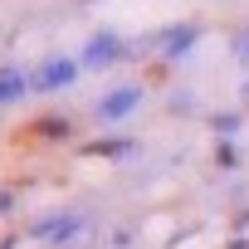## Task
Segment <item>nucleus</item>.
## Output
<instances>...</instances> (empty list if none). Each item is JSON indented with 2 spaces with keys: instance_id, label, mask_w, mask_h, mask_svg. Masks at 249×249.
<instances>
[{
  "instance_id": "obj_1",
  "label": "nucleus",
  "mask_w": 249,
  "mask_h": 249,
  "mask_svg": "<svg viewBox=\"0 0 249 249\" xmlns=\"http://www.w3.org/2000/svg\"><path fill=\"white\" fill-rule=\"evenodd\" d=\"M73 78H78V64H73V59H54V64H44V73L30 78V88H35V93H54V88L73 83Z\"/></svg>"
},
{
  "instance_id": "obj_2",
  "label": "nucleus",
  "mask_w": 249,
  "mask_h": 249,
  "mask_svg": "<svg viewBox=\"0 0 249 249\" xmlns=\"http://www.w3.org/2000/svg\"><path fill=\"white\" fill-rule=\"evenodd\" d=\"M137 98H142V88H132V83H127V88H117V93H107V98L98 103V117H103V122H117V117H127V112L137 107Z\"/></svg>"
},
{
  "instance_id": "obj_3",
  "label": "nucleus",
  "mask_w": 249,
  "mask_h": 249,
  "mask_svg": "<svg viewBox=\"0 0 249 249\" xmlns=\"http://www.w3.org/2000/svg\"><path fill=\"white\" fill-rule=\"evenodd\" d=\"M107 59H122V39L107 30V35H98L93 44H88V54H83V64H107Z\"/></svg>"
},
{
  "instance_id": "obj_4",
  "label": "nucleus",
  "mask_w": 249,
  "mask_h": 249,
  "mask_svg": "<svg viewBox=\"0 0 249 249\" xmlns=\"http://www.w3.org/2000/svg\"><path fill=\"white\" fill-rule=\"evenodd\" d=\"M25 88H30V78L20 69H0V103H15Z\"/></svg>"
},
{
  "instance_id": "obj_5",
  "label": "nucleus",
  "mask_w": 249,
  "mask_h": 249,
  "mask_svg": "<svg viewBox=\"0 0 249 249\" xmlns=\"http://www.w3.org/2000/svg\"><path fill=\"white\" fill-rule=\"evenodd\" d=\"M196 44V25H176L166 39H161V54H181V49H191Z\"/></svg>"
},
{
  "instance_id": "obj_6",
  "label": "nucleus",
  "mask_w": 249,
  "mask_h": 249,
  "mask_svg": "<svg viewBox=\"0 0 249 249\" xmlns=\"http://www.w3.org/2000/svg\"><path fill=\"white\" fill-rule=\"evenodd\" d=\"M98 157H132V142H98Z\"/></svg>"
}]
</instances>
